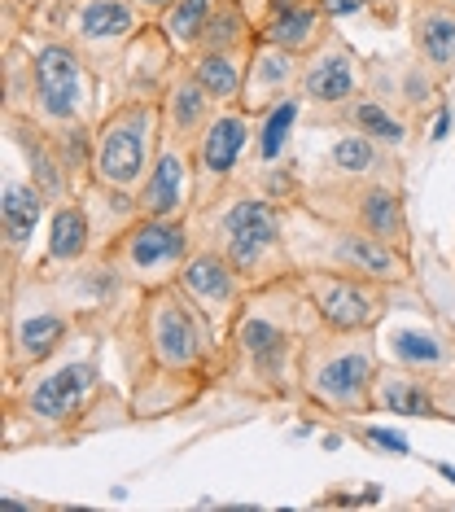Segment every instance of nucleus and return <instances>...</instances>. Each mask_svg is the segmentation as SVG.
<instances>
[{
    "instance_id": "f257e3e1",
    "label": "nucleus",
    "mask_w": 455,
    "mask_h": 512,
    "mask_svg": "<svg viewBox=\"0 0 455 512\" xmlns=\"http://www.w3.org/2000/svg\"><path fill=\"white\" fill-rule=\"evenodd\" d=\"M154 127H158V110L136 101V106H123L119 114H110L97 145V176L119 193H132L149 171V158H154Z\"/></svg>"
},
{
    "instance_id": "f03ea898",
    "label": "nucleus",
    "mask_w": 455,
    "mask_h": 512,
    "mask_svg": "<svg viewBox=\"0 0 455 512\" xmlns=\"http://www.w3.org/2000/svg\"><path fill=\"white\" fill-rule=\"evenodd\" d=\"M219 237H224V259L232 263V272L250 276L280 250V219L263 197H241L219 224Z\"/></svg>"
},
{
    "instance_id": "7ed1b4c3",
    "label": "nucleus",
    "mask_w": 455,
    "mask_h": 512,
    "mask_svg": "<svg viewBox=\"0 0 455 512\" xmlns=\"http://www.w3.org/2000/svg\"><path fill=\"white\" fill-rule=\"evenodd\" d=\"M184 228L180 219H154L127 228L119 241V263L127 276H140V281H154V276H167L184 263Z\"/></svg>"
},
{
    "instance_id": "20e7f679",
    "label": "nucleus",
    "mask_w": 455,
    "mask_h": 512,
    "mask_svg": "<svg viewBox=\"0 0 455 512\" xmlns=\"http://www.w3.org/2000/svg\"><path fill=\"white\" fill-rule=\"evenodd\" d=\"M35 92L53 119H75L84 106V66L70 44H44L35 53Z\"/></svg>"
},
{
    "instance_id": "39448f33",
    "label": "nucleus",
    "mask_w": 455,
    "mask_h": 512,
    "mask_svg": "<svg viewBox=\"0 0 455 512\" xmlns=\"http://www.w3.org/2000/svg\"><path fill=\"white\" fill-rule=\"evenodd\" d=\"M149 342L154 355L167 368H189L202 355V324H197L193 307L175 294H158L154 311H149Z\"/></svg>"
},
{
    "instance_id": "423d86ee",
    "label": "nucleus",
    "mask_w": 455,
    "mask_h": 512,
    "mask_svg": "<svg viewBox=\"0 0 455 512\" xmlns=\"http://www.w3.org/2000/svg\"><path fill=\"white\" fill-rule=\"evenodd\" d=\"M311 294L320 307V320L333 333H355L377 316V294L359 285L355 276H311Z\"/></svg>"
},
{
    "instance_id": "0eeeda50",
    "label": "nucleus",
    "mask_w": 455,
    "mask_h": 512,
    "mask_svg": "<svg viewBox=\"0 0 455 512\" xmlns=\"http://www.w3.org/2000/svg\"><path fill=\"white\" fill-rule=\"evenodd\" d=\"M355 84H359L355 53L337 36H329L320 44V53L311 57V71L302 75V92H307L315 106H346L355 97Z\"/></svg>"
},
{
    "instance_id": "6e6552de",
    "label": "nucleus",
    "mask_w": 455,
    "mask_h": 512,
    "mask_svg": "<svg viewBox=\"0 0 455 512\" xmlns=\"http://www.w3.org/2000/svg\"><path fill=\"white\" fill-rule=\"evenodd\" d=\"M324 9L320 5H280V0H267V18H263V40L276 44L285 53H311L329 40V27H324Z\"/></svg>"
},
{
    "instance_id": "1a4fd4ad",
    "label": "nucleus",
    "mask_w": 455,
    "mask_h": 512,
    "mask_svg": "<svg viewBox=\"0 0 455 512\" xmlns=\"http://www.w3.org/2000/svg\"><path fill=\"white\" fill-rule=\"evenodd\" d=\"M368 386H372V364L364 351L350 355H333L324 364H315L311 372V390L320 394L324 403L346 407V412H359L368 403Z\"/></svg>"
},
{
    "instance_id": "9d476101",
    "label": "nucleus",
    "mask_w": 455,
    "mask_h": 512,
    "mask_svg": "<svg viewBox=\"0 0 455 512\" xmlns=\"http://www.w3.org/2000/svg\"><path fill=\"white\" fill-rule=\"evenodd\" d=\"M245 141H250V119H245V110H224L215 114V119L206 123L202 141H197V167H202V180H228L232 171H237V158Z\"/></svg>"
},
{
    "instance_id": "9b49d317",
    "label": "nucleus",
    "mask_w": 455,
    "mask_h": 512,
    "mask_svg": "<svg viewBox=\"0 0 455 512\" xmlns=\"http://www.w3.org/2000/svg\"><path fill=\"white\" fill-rule=\"evenodd\" d=\"M70 27L92 49H110L136 31L132 0H70Z\"/></svg>"
},
{
    "instance_id": "f8f14e48",
    "label": "nucleus",
    "mask_w": 455,
    "mask_h": 512,
    "mask_svg": "<svg viewBox=\"0 0 455 512\" xmlns=\"http://www.w3.org/2000/svg\"><path fill=\"white\" fill-rule=\"evenodd\" d=\"M92 381H97V368L92 364H66L57 368L53 377H44L40 386L31 390V416H40V421H66L70 412H79V403H84V394L92 390Z\"/></svg>"
},
{
    "instance_id": "ddd939ff",
    "label": "nucleus",
    "mask_w": 455,
    "mask_h": 512,
    "mask_svg": "<svg viewBox=\"0 0 455 512\" xmlns=\"http://www.w3.org/2000/svg\"><path fill=\"white\" fill-rule=\"evenodd\" d=\"M237 281L232 263L224 254H197V259L184 267V294L193 298V307L202 311H224L237 302Z\"/></svg>"
},
{
    "instance_id": "4468645a",
    "label": "nucleus",
    "mask_w": 455,
    "mask_h": 512,
    "mask_svg": "<svg viewBox=\"0 0 455 512\" xmlns=\"http://www.w3.org/2000/svg\"><path fill=\"white\" fill-rule=\"evenodd\" d=\"M412 36L429 66H455V9L447 0H420L412 14Z\"/></svg>"
},
{
    "instance_id": "2eb2a0df",
    "label": "nucleus",
    "mask_w": 455,
    "mask_h": 512,
    "mask_svg": "<svg viewBox=\"0 0 455 512\" xmlns=\"http://www.w3.org/2000/svg\"><path fill=\"white\" fill-rule=\"evenodd\" d=\"M337 263H346V272H359L368 276V281H403L407 276V263L403 254L390 246V241L381 237H342L337 241Z\"/></svg>"
},
{
    "instance_id": "dca6fc26",
    "label": "nucleus",
    "mask_w": 455,
    "mask_h": 512,
    "mask_svg": "<svg viewBox=\"0 0 455 512\" xmlns=\"http://www.w3.org/2000/svg\"><path fill=\"white\" fill-rule=\"evenodd\" d=\"M184 193H189V167H184V158L171 149V154H162L154 162V171H149V184H145V193H140V211L154 219H175L184 206Z\"/></svg>"
},
{
    "instance_id": "f3484780",
    "label": "nucleus",
    "mask_w": 455,
    "mask_h": 512,
    "mask_svg": "<svg viewBox=\"0 0 455 512\" xmlns=\"http://www.w3.org/2000/svg\"><path fill=\"white\" fill-rule=\"evenodd\" d=\"M210 14H215V0H171L158 14V27H162V36L171 44H180V49H202Z\"/></svg>"
},
{
    "instance_id": "a211bd4d",
    "label": "nucleus",
    "mask_w": 455,
    "mask_h": 512,
    "mask_svg": "<svg viewBox=\"0 0 455 512\" xmlns=\"http://www.w3.org/2000/svg\"><path fill=\"white\" fill-rule=\"evenodd\" d=\"M193 75L215 101H237L245 92V71L237 66L232 53H219V49H197L193 57Z\"/></svg>"
},
{
    "instance_id": "6ab92c4d",
    "label": "nucleus",
    "mask_w": 455,
    "mask_h": 512,
    "mask_svg": "<svg viewBox=\"0 0 455 512\" xmlns=\"http://www.w3.org/2000/svg\"><path fill=\"white\" fill-rule=\"evenodd\" d=\"M359 228H364L368 237H381V241H399L403 237V211H399L394 189L368 184V189L359 193Z\"/></svg>"
},
{
    "instance_id": "aec40b11",
    "label": "nucleus",
    "mask_w": 455,
    "mask_h": 512,
    "mask_svg": "<svg viewBox=\"0 0 455 512\" xmlns=\"http://www.w3.org/2000/svg\"><path fill=\"white\" fill-rule=\"evenodd\" d=\"M210 92L197 84V75L189 71L184 79H175L171 84V101H167V114H171V127H175V136H189L197 132V127H206V114H210Z\"/></svg>"
},
{
    "instance_id": "412c9836",
    "label": "nucleus",
    "mask_w": 455,
    "mask_h": 512,
    "mask_svg": "<svg viewBox=\"0 0 455 512\" xmlns=\"http://www.w3.org/2000/svg\"><path fill=\"white\" fill-rule=\"evenodd\" d=\"M0 219H5V237L9 246H22L31 241L35 224H40V193L31 184H5V206H0Z\"/></svg>"
},
{
    "instance_id": "4be33fe9",
    "label": "nucleus",
    "mask_w": 455,
    "mask_h": 512,
    "mask_svg": "<svg viewBox=\"0 0 455 512\" xmlns=\"http://www.w3.org/2000/svg\"><path fill=\"white\" fill-rule=\"evenodd\" d=\"M250 40V22H245V9L237 0H215V14L206 22V36H202V49H219V53H232Z\"/></svg>"
},
{
    "instance_id": "5701e85b",
    "label": "nucleus",
    "mask_w": 455,
    "mask_h": 512,
    "mask_svg": "<svg viewBox=\"0 0 455 512\" xmlns=\"http://www.w3.org/2000/svg\"><path fill=\"white\" fill-rule=\"evenodd\" d=\"M84 250H88V219H84V211H79V206H62V211L53 215L49 254H53V259L75 263Z\"/></svg>"
},
{
    "instance_id": "b1692460",
    "label": "nucleus",
    "mask_w": 455,
    "mask_h": 512,
    "mask_svg": "<svg viewBox=\"0 0 455 512\" xmlns=\"http://www.w3.org/2000/svg\"><path fill=\"white\" fill-rule=\"evenodd\" d=\"M250 66H254V75L245 79V92H241V97H250V106H263V101L272 97V88H280L289 75H294L289 53L276 49V44H272V53H259Z\"/></svg>"
},
{
    "instance_id": "393cba45",
    "label": "nucleus",
    "mask_w": 455,
    "mask_h": 512,
    "mask_svg": "<svg viewBox=\"0 0 455 512\" xmlns=\"http://www.w3.org/2000/svg\"><path fill=\"white\" fill-rule=\"evenodd\" d=\"M381 403L390 407V412H399V416H434V403H429V394L416 386V381H407V377H385L381 386Z\"/></svg>"
},
{
    "instance_id": "a878e982",
    "label": "nucleus",
    "mask_w": 455,
    "mask_h": 512,
    "mask_svg": "<svg viewBox=\"0 0 455 512\" xmlns=\"http://www.w3.org/2000/svg\"><path fill=\"white\" fill-rule=\"evenodd\" d=\"M62 333H66V320H62V316H35V320L22 324V333H18V351L35 364V359H44L57 342H62Z\"/></svg>"
},
{
    "instance_id": "bb28decb",
    "label": "nucleus",
    "mask_w": 455,
    "mask_h": 512,
    "mask_svg": "<svg viewBox=\"0 0 455 512\" xmlns=\"http://www.w3.org/2000/svg\"><path fill=\"white\" fill-rule=\"evenodd\" d=\"M355 123H359V132H368L372 141H381V145H403V123L394 119L390 110H381L377 101H359L355 106Z\"/></svg>"
},
{
    "instance_id": "cd10ccee",
    "label": "nucleus",
    "mask_w": 455,
    "mask_h": 512,
    "mask_svg": "<svg viewBox=\"0 0 455 512\" xmlns=\"http://www.w3.org/2000/svg\"><path fill=\"white\" fill-rule=\"evenodd\" d=\"M333 167L342 176H364V171L377 167V149H372L368 136H342L333 145Z\"/></svg>"
},
{
    "instance_id": "c85d7f7f",
    "label": "nucleus",
    "mask_w": 455,
    "mask_h": 512,
    "mask_svg": "<svg viewBox=\"0 0 455 512\" xmlns=\"http://www.w3.org/2000/svg\"><path fill=\"white\" fill-rule=\"evenodd\" d=\"M294 114H298V101H280L276 110H267V123H263V162H272L280 149H285V136L294 127Z\"/></svg>"
},
{
    "instance_id": "c756f323",
    "label": "nucleus",
    "mask_w": 455,
    "mask_h": 512,
    "mask_svg": "<svg viewBox=\"0 0 455 512\" xmlns=\"http://www.w3.org/2000/svg\"><path fill=\"white\" fill-rule=\"evenodd\" d=\"M394 351L403 359H412V364H438L442 359V346L429 333H399L394 337Z\"/></svg>"
},
{
    "instance_id": "7c9ffc66",
    "label": "nucleus",
    "mask_w": 455,
    "mask_h": 512,
    "mask_svg": "<svg viewBox=\"0 0 455 512\" xmlns=\"http://www.w3.org/2000/svg\"><path fill=\"white\" fill-rule=\"evenodd\" d=\"M364 438L372 442V447H381V451H394V456H403V451H407V442L399 434H390V429H368Z\"/></svg>"
},
{
    "instance_id": "2f4dec72",
    "label": "nucleus",
    "mask_w": 455,
    "mask_h": 512,
    "mask_svg": "<svg viewBox=\"0 0 455 512\" xmlns=\"http://www.w3.org/2000/svg\"><path fill=\"white\" fill-rule=\"evenodd\" d=\"M315 5H320L329 18H342V14H359L368 0H315Z\"/></svg>"
},
{
    "instance_id": "473e14b6",
    "label": "nucleus",
    "mask_w": 455,
    "mask_h": 512,
    "mask_svg": "<svg viewBox=\"0 0 455 512\" xmlns=\"http://www.w3.org/2000/svg\"><path fill=\"white\" fill-rule=\"evenodd\" d=\"M447 127H451V114H447V110H442V114H438V132H434V136H438V141H442V136H447Z\"/></svg>"
},
{
    "instance_id": "72a5a7b5",
    "label": "nucleus",
    "mask_w": 455,
    "mask_h": 512,
    "mask_svg": "<svg viewBox=\"0 0 455 512\" xmlns=\"http://www.w3.org/2000/svg\"><path fill=\"white\" fill-rule=\"evenodd\" d=\"M140 5H149V9H158V14H162V9H167L171 0H140Z\"/></svg>"
},
{
    "instance_id": "f704fd0d",
    "label": "nucleus",
    "mask_w": 455,
    "mask_h": 512,
    "mask_svg": "<svg viewBox=\"0 0 455 512\" xmlns=\"http://www.w3.org/2000/svg\"><path fill=\"white\" fill-rule=\"evenodd\" d=\"M438 473H442V477H451V482H455V469H451V464H438Z\"/></svg>"
},
{
    "instance_id": "c9c22d12",
    "label": "nucleus",
    "mask_w": 455,
    "mask_h": 512,
    "mask_svg": "<svg viewBox=\"0 0 455 512\" xmlns=\"http://www.w3.org/2000/svg\"><path fill=\"white\" fill-rule=\"evenodd\" d=\"M280 5H307V0H280Z\"/></svg>"
},
{
    "instance_id": "e433bc0d",
    "label": "nucleus",
    "mask_w": 455,
    "mask_h": 512,
    "mask_svg": "<svg viewBox=\"0 0 455 512\" xmlns=\"http://www.w3.org/2000/svg\"><path fill=\"white\" fill-rule=\"evenodd\" d=\"M447 5H451V9H455V0H447Z\"/></svg>"
}]
</instances>
